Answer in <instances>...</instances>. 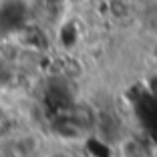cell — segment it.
Masks as SVG:
<instances>
[{"label":"cell","mask_w":157,"mask_h":157,"mask_svg":"<svg viewBox=\"0 0 157 157\" xmlns=\"http://www.w3.org/2000/svg\"><path fill=\"white\" fill-rule=\"evenodd\" d=\"M117 153H119V157H151L149 147L139 137H133V135L121 137L117 141Z\"/></svg>","instance_id":"cell-1"}]
</instances>
